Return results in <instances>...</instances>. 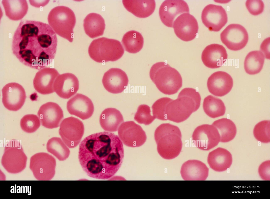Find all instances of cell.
<instances>
[{
	"label": "cell",
	"mask_w": 270,
	"mask_h": 199,
	"mask_svg": "<svg viewBox=\"0 0 270 199\" xmlns=\"http://www.w3.org/2000/svg\"><path fill=\"white\" fill-rule=\"evenodd\" d=\"M57 42L56 34L49 24L23 20L14 32L12 51L22 64L40 70L54 58Z\"/></svg>",
	"instance_id": "1"
},
{
	"label": "cell",
	"mask_w": 270,
	"mask_h": 199,
	"mask_svg": "<svg viewBox=\"0 0 270 199\" xmlns=\"http://www.w3.org/2000/svg\"><path fill=\"white\" fill-rule=\"evenodd\" d=\"M124 156L123 143L113 133L104 131L91 135L80 144V165L87 175L93 178L112 177L120 167Z\"/></svg>",
	"instance_id": "2"
},
{
	"label": "cell",
	"mask_w": 270,
	"mask_h": 199,
	"mask_svg": "<svg viewBox=\"0 0 270 199\" xmlns=\"http://www.w3.org/2000/svg\"><path fill=\"white\" fill-rule=\"evenodd\" d=\"M201 100L200 95L196 89L184 88L177 99L172 100L167 104L165 114L167 120L176 123L186 120L199 108Z\"/></svg>",
	"instance_id": "3"
},
{
	"label": "cell",
	"mask_w": 270,
	"mask_h": 199,
	"mask_svg": "<svg viewBox=\"0 0 270 199\" xmlns=\"http://www.w3.org/2000/svg\"><path fill=\"white\" fill-rule=\"evenodd\" d=\"M157 151L163 158L171 159L177 157L182 149V135L177 126L169 123L158 126L154 133Z\"/></svg>",
	"instance_id": "4"
},
{
	"label": "cell",
	"mask_w": 270,
	"mask_h": 199,
	"mask_svg": "<svg viewBox=\"0 0 270 199\" xmlns=\"http://www.w3.org/2000/svg\"><path fill=\"white\" fill-rule=\"evenodd\" d=\"M150 76L158 89L165 94H174L182 86V79L180 74L165 62L154 64L150 69Z\"/></svg>",
	"instance_id": "5"
},
{
	"label": "cell",
	"mask_w": 270,
	"mask_h": 199,
	"mask_svg": "<svg viewBox=\"0 0 270 199\" xmlns=\"http://www.w3.org/2000/svg\"><path fill=\"white\" fill-rule=\"evenodd\" d=\"M49 25L56 33L72 42L76 19L73 10L64 6L56 7L50 12L47 17Z\"/></svg>",
	"instance_id": "6"
},
{
	"label": "cell",
	"mask_w": 270,
	"mask_h": 199,
	"mask_svg": "<svg viewBox=\"0 0 270 199\" xmlns=\"http://www.w3.org/2000/svg\"><path fill=\"white\" fill-rule=\"evenodd\" d=\"M88 52L93 60L97 62L102 63L117 60L123 55L124 50L119 41L102 37L91 42Z\"/></svg>",
	"instance_id": "7"
},
{
	"label": "cell",
	"mask_w": 270,
	"mask_h": 199,
	"mask_svg": "<svg viewBox=\"0 0 270 199\" xmlns=\"http://www.w3.org/2000/svg\"><path fill=\"white\" fill-rule=\"evenodd\" d=\"M27 157L20 143L12 140L7 144L1 159V164L8 172L16 174L26 168Z\"/></svg>",
	"instance_id": "8"
},
{
	"label": "cell",
	"mask_w": 270,
	"mask_h": 199,
	"mask_svg": "<svg viewBox=\"0 0 270 199\" xmlns=\"http://www.w3.org/2000/svg\"><path fill=\"white\" fill-rule=\"evenodd\" d=\"M56 164L55 159L52 155L40 152L31 157L30 168L37 180H50L55 175Z\"/></svg>",
	"instance_id": "9"
},
{
	"label": "cell",
	"mask_w": 270,
	"mask_h": 199,
	"mask_svg": "<svg viewBox=\"0 0 270 199\" xmlns=\"http://www.w3.org/2000/svg\"><path fill=\"white\" fill-rule=\"evenodd\" d=\"M84 131L83 122L77 118L70 117L64 119L60 125L59 134L70 148L77 146L80 142Z\"/></svg>",
	"instance_id": "10"
},
{
	"label": "cell",
	"mask_w": 270,
	"mask_h": 199,
	"mask_svg": "<svg viewBox=\"0 0 270 199\" xmlns=\"http://www.w3.org/2000/svg\"><path fill=\"white\" fill-rule=\"evenodd\" d=\"M195 146L203 150H209L216 146L220 141V134L212 125L203 124L197 127L192 135Z\"/></svg>",
	"instance_id": "11"
},
{
	"label": "cell",
	"mask_w": 270,
	"mask_h": 199,
	"mask_svg": "<svg viewBox=\"0 0 270 199\" xmlns=\"http://www.w3.org/2000/svg\"><path fill=\"white\" fill-rule=\"evenodd\" d=\"M220 37L222 42L228 49L234 51L243 48L248 40L246 29L237 24L228 25L221 32Z\"/></svg>",
	"instance_id": "12"
},
{
	"label": "cell",
	"mask_w": 270,
	"mask_h": 199,
	"mask_svg": "<svg viewBox=\"0 0 270 199\" xmlns=\"http://www.w3.org/2000/svg\"><path fill=\"white\" fill-rule=\"evenodd\" d=\"M118 134L124 145L132 147L141 146L147 139L146 133L141 126L133 121L122 123L118 129Z\"/></svg>",
	"instance_id": "13"
},
{
	"label": "cell",
	"mask_w": 270,
	"mask_h": 199,
	"mask_svg": "<svg viewBox=\"0 0 270 199\" xmlns=\"http://www.w3.org/2000/svg\"><path fill=\"white\" fill-rule=\"evenodd\" d=\"M2 92V103L8 110L17 111L24 104L26 98L25 91L19 83H8L3 87Z\"/></svg>",
	"instance_id": "14"
},
{
	"label": "cell",
	"mask_w": 270,
	"mask_h": 199,
	"mask_svg": "<svg viewBox=\"0 0 270 199\" xmlns=\"http://www.w3.org/2000/svg\"><path fill=\"white\" fill-rule=\"evenodd\" d=\"M201 18L204 25L209 30L219 31L228 21V17L225 10L221 6L210 4L203 10Z\"/></svg>",
	"instance_id": "15"
},
{
	"label": "cell",
	"mask_w": 270,
	"mask_h": 199,
	"mask_svg": "<svg viewBox=\"0 0 270 199\" xmlns=\"http://www.w3.org/2000/svg\"><path fill=\"white\" fill-rule=\"evenodd\" d=\"M173 27L177 36L186 41L194 39L199 29L196 20L189 13H183L178 16L173 22Z\"/></svg>",
	"instance_id": "16"
},
{
	"label": "cell",
	"mask_w": 270,
	"mask_h": 199,
	"mask_svg": "<svg viewBox=\"0 0 270 199\" xmlns=\"http://www.w3.org/2000/svg\"><path fill=\"white\" fill-rule=\"evenodd\" d=\"M189 6L183 0H165L161 4L159 15L162 22L166 26L172 27L173 22L181 14L189 13Z\"/></svg>",
	"instance_id": "17"
},
{
	"label": "cell",
	"mask_w": 270,
	"mask_h": 199,
	"mask_svg": "<svg viewBox=\"0 0 270 199\" xmlns=\"http://www.w3.org/2000/svg\"><path fill=\"white\" fill-rule=\"evenodd\" d=\"M37 115L42 125L52 129L58 127L64 117L62 110L57 103L48 102L40 108Z\"/></svg>",
	"instance_id": "18"
},
{
	"label": "cell",
	"mask_w": 270,
	"mask_h": 199,
	"mask_svg": "<svg viewBox=\"0 0 270 199\" xmlns=\"http://www.w3.org/2000/svg\"><path fill=\"white\" fill-rule=\"evenodd\" d=\"M128 79L126 73L120 69L113 68L104 74L102 82L105 88L113 94L121 93L126 89Z\"/></svg>",
	"instance_id": "19"
},
{
	"label": "cell",
	"mask_w": 270,
	"mask_h": 199,
	"mask_svg": "<svg viewBox=\"0 0 270 199\" xmlns=\"http://www.w3.org/2000/svg\"><path fill=\"white\" fill-rule=\"evenodd\" d=\"M67 108L70 114L83 120L90 118L94 110V105L90 99L80 93L76 94L68 101Z\"/></svg>",
	"instance_id": "20"
},
{
	"label": "cell",
	"mask_w": 270,
	"mask_h": 199,
	"mask_svg": "<svg viewBox=\"0 0 270 199\" xmlns=\"http://www.w3.org/2000/svg\"><path fill=\"white\" fill-rule=\"evenodd\" d=\"M233 86V80L228 73L218 71L213 73L208 78L207 86L209 92L218 97H222L228 93Z\"/></svg>",
	"instance_id": "21"
},
{
	"label": "cell",
	"mask_w": 270,
	"mask_h": 199,
	"mask_svg": "<svg viewBox=\"0 0 270 199\" xmlns=\"http://www.w3.org/2000/svg\"><path fill=\"white\" fill-rule=\"evenodd\" d=\"M59 74L54 68L45 67L36 74L33 84L35 90L42 94H47L54 92V82Z\"/></svg>",
	"instance_id": "22"
},
{
	"label": "cell",
	"mask_w": 270,
	"mask_h": 199,
	"mask_svg": "<svg viewBox=\"0 0 270 199\" xmlns=\"http://www.w3.org/2000/svg\"><path fill=\"white\" fill-rule=\"evenodd\" d=\"M79 81L74 74L66 73L60 74L54 85V92L62 98L68 99L74 95L79 89Z\"/></svg>",
	"instance_id": "23"
},
{
	"label": "cell",
	"mask_w": 270,
	"mask_h": 199,
	"mask_svg": "<svg viewBox=\"0 0 270 199\" xmlns=\"http://www.w3.org/2000/svg\"><path fill=\"white\" fill-rule=\"evenodd\" d=\"M228 58L226 50L222 45L213 44L207 46L203 50L201 59L204 64L210 68H219Z\"/></svg>",
	"instance_id": "24"
},
{
	"label": "cell",
	"mask_w": 270,
	"mask_h": 199,
	"mask_svg": "<svg viewBox=\"0 0 270 199\" xmlns=\"http://www.w3.org/2000/svg\"><path fill=\"white\" fill-rule=\"evenodd\" d=\"M209 168L204 163L196 160H188L182 165L180 173L186 181L205 180L208 177Z\"/></svg>",
	"instance_id": "25"
},
{
	"label": "cell",
	"mask_w": 270,
	"mask_h": 199,
	"mask_svg": "<svg viewBox=\"0 0 270 199\" xmlns=\"http://www.w3.org/2000/svg\"><path fill=\"white\" fill-rule=\"evenodd\" d=\"M207 160L211 168L215 171L221 172L226 170L230 167L232 157L228 150L219 147L209 153Z\"/></svg>",
	"instance_id": "26"
},
{
	"label": "cell",
	"mask_w": 270,
	"mask_h": 199,
	"mask_svg": "<svg viewBox=\"0 0 270 199\" xmlns=\"http://www.w3.org/2000/svg\"><path fill=\"white\" fill-rule=\"evenodd\" d=\"M126 9L136 16L145 18L154 12L156 7L154 0H123Z\"/></svg>",
	"instance_id": "27"
},
{
	"label": "cell",
	"mask_w": 270,
	"mask_h": 199,
	"mask_svg": "<svg viewBox=\"0 0 270 199\" xmlns=\"http://www.w3.org/2000/svg\"><path fill=\"white\" fill-rule=\"evenodd\" d=\"M123 122V118L120 112L114 108L105 109L101 113L99 118L102 127L108 132L117 131Z\"/></svg>",
	"instance_id": "28"
},
{
	"label": "cell",
	"mask_w": 270,
	"mask_h": 199,
	"mask_svg": "<svg viewBox=\"0 0 270 199\" xmlns=\"http://www.w3.org/2000/svg\"><path fill=\"white\" fill-rule=\"evenodd\" d=\"M104 19L99 14H89L84 20L83 26L86 34L91 38L102 35L105 28Z\"/></svg>",
	"instance_id": "29"
},
{
	"label": "cell",
	"mask_w": 270,
	"mask_h": 199,
	"mask_svg": "<svg viewBox=\"0 0 270 199\" xmlns=\"http://www.w3.org/2000/svg\"><path fill=\"white\" fill-rule=\"evenodd\" d=\"M2 2L6 16L11 20H21L27 12L28 6L26 0H3Z\"/></svg>",
	"instance_id": "30"
},
{
	"label": "cell",
	"mask_w": 270,
	"mask_h": 199,
	"mask_svg": "<svg viewBox=\"0 0 270 199\" xmlns=\"http://www.w3.org/2000/svg\"><path fill=\"white\" fill-rule=\"evenodd\" d=\"M265 57L260 51H253L249 52L246 56L244 62V67L246 72L249 75L259 73L262 70Z\"/></svg>",
	"instance_id": "31"
},
{
	"label": "cell",
	"mask_w": 270,
	"mask_h": 199,
	"mask_svg": "<svg viewBox=\"0 0 270 199\" xmlns=\"http://www.w3.org/2000/svg\"><path fill=\"white\" fill-rule=\"evenodd\" d=\"M212 125L217 129L220 135V141L229 142L235 138L237 133L236 126L231 120L226 118L215 121Z\"/></svg>",
	"instance_id": "32"
},
{
	"label": "cell",
	"mask_w": 270,
	"mask_h": 199,
	"mask_svg": "<svg viewBox=\"0 0 270 199\" xmlns=\"http://www.w3.org/2000/svg\"><path fill=\"white\" fill-rule=\"evenodd\" d=\"M203 108L205 113L212 118L224 115L226 110L225 105L222 101L211 95L205 98Z\"/></svg>",
	"instance_id": "33"
},
{
	"label": "cell",
	"mask_w": 270,
	"mask_h": 199,
	"mask_svg": "<svg viewBox=\"0 0 270 199\" xmlns=\"http://www.w3.org/2000/svg\"><path fill=\"white\" fill-rule=\"evenodd\" d=\"M143 38L139 32L131 30L126 32L123 36L122 42L125 50L131 53L139 51L143 48Z\"/></svg>",
	"instance_id": "34"
},
{
	"label": "cell",
	"mask_w": 270,
	"mask_h": 199,
	"mask_svg": "<svg viewBox=\"0 0 270 199\" xmlns=\"http://www.w3.org/2000/svg\"><path fill=\"white\" fill-rule=\"evenodd\" d=\"M47 151L60 161H64L69 157L70 151L60 138L53 137L50 139L46 144Z\"/></svg>",
	"instance_id": "35"
},
{
	"label": "cell",
	"mask_w": 270,
	"mask_h": 199,
	"mask_svg": "<svg viewBox=\"0 0 270 199\" xmlns=\"http://www.w3.org/2000/svg\"><path fill=\"white\" fill-rule=\"evenodd\" d=\"M270 126L269 120L262 121L257 124L253 131L255 138L258 141L263 143H269Z\"/></svg>",
	"instance_id": "36"
},
{
	"label": "cell",
	"mask_w": 270,
	"mask_h": 199,
	"mask_svg": "<svg viewBox=\"0 0 270 199\" xmlns=\"http://www.w3.org/2000/svg\"><path fill=\"white\" fill-rule=\"evenodd\" d=\"M20 125L21 128L25 132L29 133L36 131L40 125V119L36 115L28 114L21 119Z\"/></svg>",
	"instance_id": "37"
},
{
	"label": "cell",
	"mask_w": 270,
	"mask_h": 199,
	"mask_svg": "<svg viewBox=\"0 0 270 199\" xmlns=\"http://www.w3.org/2000/svg\"><path fill=\"white\" fill-rule=\"evenodd\" d=\"M172 100L168 97H162L154 103L152 108L153 116L155 118L163 121L168 120L165 114L166 107Z\"/></svg>",
	"instance_id": "38"
},
{
	"label": "cell",
	"mask_w": 270,
	"mask_h": 199,
	"mask_svg": "<svg viewBox=\"0 0 270 199\" xmlns=\"http://www.w3.org/2000/svg\"><path fill=\"white\" fill-rule=\"evenodd\" d=\"M150 107L146 105H141L138 107L134 117V119L138 123L148 125L156 119L151 114Z\"/></svg>",
	"instance_id": "39"
},
{
	"label": "cell",
	"mask_w": 270,
	"mask_h": 199,
	"mask_svg": "<svg viewBox=\"0 0 270 199\" xmlns=\"http://www.w3.org/2000/svg\"><path fill=\"white\" fill-rule=\"evenodd\" d=\"M246 6L249 13L256 16L261 13L263 11L264 4L261 0H248L245 2Z\"/></svg>",
	"instance_id": "40"
},
{
	"label": "cell",
	"mask_w": 270,
	"mask_h": 199,
	"mask_svg": "<svg viewBox=\"0 0 270 199\" xmlns=\"http://www.w3.org/2000/svg\"><path fill=\"white\" fill-rule=\"evenodd\" d=\"M259 176L262 179L270 180V161L267 160L262 163L258 169Z\"/></svg>",
	"instance_id": "41"
},
{
	"label": "cell",
	"mask_w": 270,
	"mask_h": 199,
	"mask_svg": "<svg viewBox=\"0 0 270 199\" xmlns=\"http://www.w3.org/2000/svg\"><path fill=\"white\" fill-rule=\"evenodd\" d=\"M270 42L269 37L264 40L260 46V50L264 56L267 59H270Z\"/></svg>",
	"instance_id": "42"
},
{
	"label": "cell",
	"mask_w": 270,
	"mask_h": 199,
	"mask_svg": "<svg viewBox=\"0 0 270 199\" xmlns=\"http://www.w3.org/2000/svg\"><path fill=\"white\" fill-rule=\"evenodd\" d=\"M31 5L36 7H43L46 5L50 0H29Z\"/></svg>",
	"instance_id": "43"
}]
</instances>
